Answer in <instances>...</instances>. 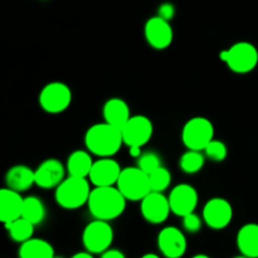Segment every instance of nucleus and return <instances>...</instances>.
Returning a JSON list of instances; mask_svg holds the SVG:
<instances>
[{
    "label": "nucleus",
    "mask_w": 258,
    "mask_h": 258,
    "mask_svg": "<svg viewBox=\"0 0 258 258\" xmlns=\"http://www.w3.org/2000/svg\"><path fill=\"white\" fill-rule=\"evenodd\" d=\"M127 199L116 185L95 186L88 198V211L96 219L112 221L118 218L126 209Z\"/></svg>",
    "instance_id": "obj_1"
},
{
    "label": "nucleus",
    "mask_w": 258,
    "mask_h": 258,
    "mask_svg": "<svg viewBox=\"0 0 258 258\" xmlns=\"http://www.w3.org/2000/svg\"><path fill=\"white\" fill-rule=\"evenodd\" d=\"M85 145L92 155L98 158H111L117 154L123 145L121 128L106 121L95 123L86 131Z\"/></svg>",
    "instance_id": "obj_2"
},
{
    "label": "nucleus",
    "mask_w": 258,
    "mask_h": 258,
    "mask_svg": "<svg viewBox=\"0 0 258 258\" xmlns=\"http://www.w3.org/2000/svg\"><path fill=\"white\" fill-rule=\"evenodd\" d=\"M91 181L88 178L68 175L55 188L54 198L58 206L63 209L73 211L88 203L91 194Z\"/></svg>",
    "instance_id": "obj_3"
},
{
    "label": "nucleus",
    "mask_w": 258,
    "mask_h": 258,
    "mask_svg": "<svg viewBox=\"0 0 258 258\" xmlns=\"http://www.w3.org/2000/svg\"><path fill=\"white\" fill-rule=\"evenodd\" d=\"M219 59L234 73L244 75L253 71L258 64V50L252 43L238 42L232 44L228 49L219 53Z\"/></svg>",
    "instance_id": "obj_4"
},
{
    "label": "nucleus",
    "mask_w": 258,
    "mask_h": 258,
    "mask_svg": "<svg viewBox=\"0 0 258 258\" xmlns=\"http://www.w3.org/2000/svg\"><path fill=\"white\" fill-rule=\"evenodd\" d=\"M127 201L141 202L144 197L151 191L149 174L141 170L139 166H127L121 170L116 184Z\"/></svg>",
    "instance_id": "obj_5"
},
{
    "label": "nucleus",
    "mask_w": 258,
    "mask_h": 258,
    "mask_svg": "<svg viewBox=\"0 0 258 258\" xmlns=\"http://www.w3.org/2000/svg\"><path fill=\"white\" fill-rule=\"evenodd\" d=\"M214 139V126L211 120L202 116L190 118L181 130V141L186 149L203 151Z\"/></svg>",
    "instance_id": "obj_6"
},
{
    "label": "nucleus",
    "mask_w": 258,
    "mask_h": 258,
    "mask_svg": "<svg viewBox=\"0 0 258 258\" xmlns=\"http://www.w3.org/2000/svg\"><path fill=\"white\" fill-rule=\"evenodd\" d=\"M113 242V229L108 221L96 219L85 227L82 233V243L85 249L92 254H102Z\"/></svg>",
    "instance_id": "obj_7"
},
{
    "label": "nucleus",
    "mask_w": 258,
    "mask_h": 258,
    "mask_svg": "<svg viewBox=\"0 0 258 258\" xmlns=\"http://www.w3.org/2000/svg\"><path fill=\"white\" fill-rule=\"evenodd\" d=\"M39 106L48 113H60L70 107L72 102V91L63 82H50L39 93Z\"/></svg>",
    "instance_id": "obj_8"
},
{
    "label": "nucleus",
    "mask_w": 258,
    "mask_h": 258,
    "mask_svg": "<svg viewBox=\"0 0 258 258\" xmlns=\"http://www.w3.org/2000/svg\"><path fill=\"white\" fill-rule=\"evenodd\" d=\"M123 145L127 148L139 146L143 148L153 138L154 125L149 117L144 115H134L121 127Z\"/></svg>",
    "instance_id": "obj_9"
},
{
    "label": "nucleus",
    "mask_w": 258,
    "mask_h": 258,
    "mask_svg": "<svg viewBox=\"0 0 258 258\" xmlns=\"http://www.w3.org/2000/svg\"><path fill=\"white\" fill-rule=\"evenodd\" d=\"M203 221L209 228L224 229L229 226L233 219V208L227 199L216 197L204 204L203 207Z\"/></svg>",
    "instance_id": "obj_10"
},
{
    "label": "nucleus",
    "mask_w": 258,
    "mask_h": 258,
    "mask_svg": "<svg viewBox=\"0 0 258 258\" xmlns=\"http://www.w3.org/2000/svg\"><path fill=\"white\" fill-rule=\"evenodd\" d=\"M140 212L146 222L151 224H161L168 219L171 208L169 198L163 191H153L144 197L140 202Z\"/></svg>",
    "instance_id": "obj_11"
},
{
    "label": "nucleus",
    "mask_w": 258,
    "mask_h": 258,
    "mask_svg": "<svg viewBox=\"0 0 258 258\" xmlns=\"http://www.w3.org/2000/svg\"><path fill=\"white\" fill-rule=\"evenodd\" d=\"M144 34H145L146 42L149 43L154 49H166L171 44L174 38L173 28H171L169 20L159 17H151L145 23L144 28Z\"/></svg>",
    "instance_id": "obj_12"
},
{
    "label": "nucleus",
    "mask_w": 258,
    "mask_h": 258,
    "mask_svg": "<svg viewBox=\"0 0 258 258\" xmlns=\"http://www.w3.org/2000/svg\"><path fill=\"white\" fill-rule=\"evenodd\" d=\"M168 198L171 213L178 217H184L191 212H196L199 199L198 191L196 190V188L186 183H181L174 186Z\"/></svg>",
    "instance_id": "obj_13"
},
{
    "label": "nucleus",
    "mask_w": 258,
    "mask_h": 258,
    "mask_svg": "<svg viewBox=\"0 0 258 258\" xmlns=\"http://www.w3.org/2000/svg\"><path fill=\"white\" fill-rule=\"evenodd\" d=\"M35 185L42 189H55L66 179L67 168L55 158L45 159L34 170Z\"/></svg>",
    "instance_id": "obj_14"
},
{
    "label": "nucleus",
    "mask_w": 258,
    "mask_h": 258,
    "mask_svg": "<svg viewBox=\"0 0 258 258\" xmlns=\"http://www.w3.org/2000/svg\"><path fill=\"white\" fill-rule=\"evenodd\" d=\"M158 247L163 256L168 258H179L185 254L188 242H186L181 229L169 226L159 232Z\"/></svg>",
    "instance_id": "obj_15"
},
{
    "label": "nucleus",
    "mask_w": 258,
    "mask_h": 258,
    "mask_svg": "<svg viewBox=\"0 0 258 258\" xmlns=\"http://www.w3.org/2000/svg\"><path fill=\"white\" fill-rule=\"evenodd\" d=\"M121 170H122L121 166L118 165L117 161L113 160L112 156L111 158H100L98 160L93 161L88 179L93 186L116 185Z\"/></svg>",
    "instance_id": "obj_16"
},
{
    "label": "nucleus",
    "mask_w": 258,
    "mask_h": 258,
    "mask_svg": "<svg viewBox=\"0 0 258 258\" xmlns=\"http://www.w3.org/2000/svg\"><path fill=\"white\" fill-rule=\"evenodd\" d=\"M23 202L22 193L10 188H3L0 190V221L9 223L22 217Z\"/></svg>",
    "instance_id": "obj_17"
},
{
    "label": "nucleus",
    "mask_w": 258,
    "mask_h": 258,
    "mask_svg": "<svg viewBox=\"0 0 258 258\" xmlns=\"http://www.w3.org/2000/svg\"><path fill=\"white\" fill-rule=\"evenodd\" d=\"M5 184L15 191H27L35 184L34 170L27 165H14L5 174Z\"/></svg>",
    "instance_id": "obj_18"
},
{
    "label": "nucleus",
    "mask_w": 258,
    "mask_h": 258,
    "mask_svg": "<svg viewBox=\"0 0 258 258\" xmlns=\"http://www.w3.org/2000/svg\"><path fill=\"white\" fill-rule=\"evenodd\" d=\"M102 116L106 122L120 128L131 117L128 105L122 98L118 97H112L106 101L102 107Z\"/></svg>",
    "instance_id": "obj_19"
},
{
    "label": "nucleus",
    "mask_w": 258,
    "mask_h": 258,
    "mask_svg": "<svg viewBox=\"0 0 258 258\" xmlns=\"http://www.w3.org/2000/svg\"><path fill=\"white\" fill-rule=\"evenodd\" d=\"M237 247L242 256L258 257V224L247 223L239 228L237 233Z\"/></svg>",
    "instance_id": "obj_20"
},
{
    "label": "nucleus",
    "mask_w": 258,
    "mask_h": 258,
    "mask_svg": "<svg viewBox=\"0 0 258 258\" xmlns=\"http://www.w3.org/2000/svg\"><path fill=\"white\" fill-rule=\"evenodd\" d=\"M92 165L93 159L91 156L90 151L76 150L68 156L66 168H67L68 175L88 178L91 169H92Z\"/></svg>",
    "instance_id": "obj_21"
},
{
    "label": "nucleus",
    "mask_w": 258,
    "mask_h": 258,
    "mask_svg": "<svg viewBox=\"0 0 258 258\" xmlns=\"http://www.w3.org/2000/svg\"><path fill=\"white\" fill-rule=\"evenodd\" d=\"M19 256L22 258H53L54 248L43 238H29L20 243Z\"/></svg>",
    "instance_id": "obj_22"
},
{
    "label": "nucleus",
    "mask_w": 258,
    "mask_h": 258,
    "mask_svg": "<svg viewBox=\"0 0 258 258\" xmlns=\"http://www.w3.org/2000/svg\"><path fill=\"white\" fill-rule=\"evenodd\" d=\"M7 231L9 232L10 238L18 243H23V242L28 241L32 238L33 233H34V224L29 222L28 219L20 218L15 219V221L9 222V223L4 224Z\"/></svg>",
    "instance_id": "obj_23"
},
{
    "label": "nucleus",
    "mask_w": 258,
    "mask_h": 258,
    "mask_svg": "<svg viewBox=\"0 0 258 258\" xmlns=\"http://www.w3.org/2000/svg\"><path fill=\"white\" fill-rule=\"evenodd\" d=\"M23 218L32 222L34 226L40 224L45 218V207L38 197H27L23 202Z\"/></svg>",
    "instance_id": "obj_24"
},
{
    "label": "nucleus",
    "mask_w": 258,
    "mask_h": 258,
    "mask_svg": "<svg viewBox=\"0 0 258 258\" xmlns=\"http://www.w3.org/2000/svg\"><path fill=\"white\" fill-rule=\"evenodd\" d=\"M206 163V155L201 150H191L188 149L179 160V166L186 174H196L203 169Z\"/></svg>",
    "instance_id": "obj_25"
},
{
    "label": "nucleus",
    "mask_w": 258,
    "mask_h": 258,
    "mask_svg": "<svg viewBox=\"0 0 258 258\" xmlns=\"http://www.w3.org/2000/svg\"><path fill=\"white\" fill-rule=\"evenodd\" d=\"M149 178H150V185L153 191L166 190L171 183V173L163 165L149 174Z\"/></svg>",
    "instance_id": "obj_26"
},
{
    "label": "nucleus",
    "mask_w": 258,
    "mask_h": 258,
    "mask_svg": "<svg viewBox=\"0 0 258 258\" xmlns=\"http://www.w3.org/2000/svg\"><path fill=\"white\" fill-rule=\"evenodd\" d=\"M203 153L204 155H206V158L219 163V161H223L224 159L227 158V155H228V149H227L226 144H224L223 141L213 139V140L204 148Z\"/></svg>",
    "instance_id": "obj_27"
},
{
    "label": "nucleus",
    "mask_w": 258,
    "mask_h": 258,
    "mask_svg": "<svg viewBox=\"0 0 258 258\" xmlns=\"http://www.w3.org/2000/svg\"><path fill=\"white\" fill-rule=\"evenodd\" d=\"M138 166L146 174H151L161 166V158L155 151H145L138 158Z\"/></svg>",
    "instance_id": "obj_28"
},
{
    "label": "nucleus",
    "mask_w": 258,
    "mask_h": 258,
    "mask_svg": "<svg viewBox=\"0 0 258 258\" xmlns=\"http://www.w3.org/2000/svg\"><path fill=\"white\" fill-rule=\"evenodd\" d=\"M183 218V228L185 229L189 233H197V232L201 231L202 228V218L203 217H199L196 212H191V213L186 214V216L181 217Z\"/></svg>",
    "instance_id": "obj_29"
},
{
    "label": "nucleus",
    "mask_w": 258,
    "mask_h": 258,
    "mask_svg": "<svg viewBox=\"0 0 258 258\" xmlns=\"http://www.w3.org/2000/svg\"><path fill=\"white\" fill-rule=\"evenodd\" d=\"M158 15L170 22L174 18V15H175V7L171 3H164V4H161L159 7Z\"/></svg>",
    "instance_id": "obj_30"
},
{
    "label": "nucleus",
    "mask_w": 258,
    "mask_h": 258,
    "mask_svg": "<svg viewBox=\"0 0 258 258\" xmlns=\"http://www.w3.org/2000/svg\"><path fill=\"white\" fill-rule=\"evenodd\" d=\"M101 257H103V258H125V253H123V252H121L120 249L111 248L110 247V248L106 249V251L101 254Z\"/></svg>",
    "instance_id": "obj_31"
},
{
    "label": "nucleus",
    "mask_w": 258,
    "mask_h": 258,
    "mask_svg": "<svg viewBox=\"0 0 258 258\" xmlns=\"http://www.w3.org/2000/svg\"><path fill=\"white\" fill-rule=\"evenodd\" d=\"M128 153H130V155L133 158H139L141 155V148H139V146H131V148H128Z\"/></svg>",
    "instance_id": "obj_32"
},
{
    "label": "nucleus",
    "mask_w": 258,
    "mask_h": 258,
    "mask_svg": "<svg viewBox=\"0 0 258 258\" xmlns=\"http://www.w3.org/2000/svg\"><path fill=\"white\" fill-rule=\"evenodd\" d=\"M92 256L93 254L86 249V252H78V253L73 254V258H92Z\"/></svg>",
    "instance_id": "obj_33"
},
{
    "label": "nucleus",
    "mask_w": 258,
    "mask_h": 258,
    "mask_svg": "<svg viewBox=\"0 0 258 258\" xmlns=\"http://www.w3.org/2000/svg\"><path fill=\"white\" fill-rule=\"evenodd\" d=\"M144 258H150V257H153V258H158V256H156V254H154V253H149V254H144L143 256Z\"/></svg>",
    "instance_id": "obj_34"
}]
</instances>
